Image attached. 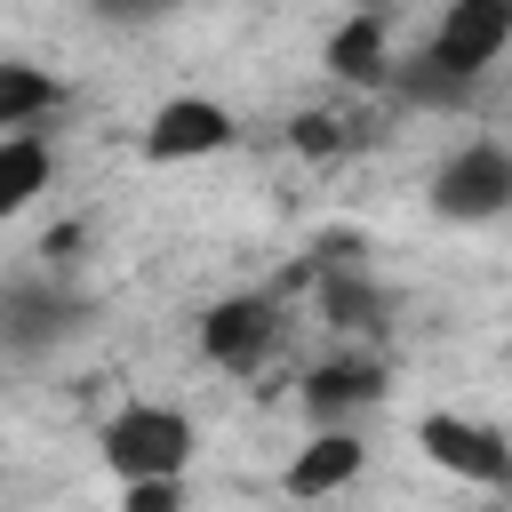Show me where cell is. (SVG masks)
I'll list each match as a JSON object with an SVG mask.
<instances>
[{
  "mask_svg": "<svg viewBox=\"0 0 512 512\" xmlns=\"http://www.w3.org/2000/svg\"><path fill=\"white\" fill-rule=\"evenodd\" d=\"M104 464L120 480H176L192 464V424L176 408H120L104 424Z\"/></svg>",
  "mask_w": 512,
  "mask_h": 512,
  "instance_id": "1",
  "label": "cell"
},
{
  "mask_svg": "<svg viewBox=\"0 0 512 512\" xmlns=\"http://www.w3.org/2000/svg\"><path fill=\"white\" fill-rule=\"evenodd\" d=\"M432 208H440L448 224H488V216H504V208H512V152H504V144H464V152H448L440 176H432Z\"/></svg>",
  "mask_w": 512,
  "mask_h": 512,
  "instance_id": "2",
  "label": "cell"
},
{
  "mask_svg": "<svg viewBox=\"0 0 512 512\" xmlns=\"http://www.w3.org/2000/svg\"><path fill=\"white\" fill-rule=\"evenodd\" d=\"M512 40V0H448V16L432 24V64H448L456 80H480Z\"/></svg>",
  "mask_w": 512,
  "mask_h": 512,
  "instance_id": "3",
  "label": "cell"
},
{
  "mask_svg": "<svg viewBox=\"0 0 512 512\" xmlns=\"http://www.w3.org/2000/svg\"><path fill=\"white\" fill-rule=\"evenodd\" d=\"M416 440H424V456H432L440 472H456V480H480V488H504V480H512L504 432H488V424H472V416H424Z\"/></svg>",
  "mask_w": 512,
  "mask_h": 512,
  "instance_id": "4",
  "label": "cell"
},
{
  "mask_svg": "<svg viewBox=\"0 0 512 512\" xmlns=\"http://www.w3.org/2000/svg\"><path fill=\"white\" fill-rule=\"evenodd\" d=\"M224 144H232V112L208 104V96H168L144 128L152 160H200V152H224Z\"/></svg>",
  "mask_w": 512,
  "mask_h": 512,
  "instance_id": "5",
  "label": "cell"
},
{
  "mask_svg": "<svg viewBox=\"0 0 512 512\" xmlns=\"http://www.w3.org/2000/svg\"><path fill=\"white\" fill-rule=\"evenodd\" d=\"M272 336H280V312H272L264 296H224V304H208V320H200V352L224 360V368H256V360L272 352Z\"/></svg>",
  "mask_w": 512,
  "mask_h": 512,
  "instance_id": "6",
  "label": "cell"
},
{
  "mask_svg": "<svg viewBox=\"0 0 512 512\" xmlns=\"http://www.w3.org/2000/svg\"><path fill=\"white\" fill-rule=\"evenodd\" d=\"M72 296L64 288H8L0 296V344H16V352H40V344H56L64 328H72Z\"/></svg>",
  "mask_w": 512,
  "mask_h": 512,
  "instance_id": "7",
  "label": "cell"
},
{
  "mask_svg": "<svg viewBox=\"0 0 512 512\" xmlns=\"http://www.w3.org/2000/svg\"><path fill=\"white\" fill-rule=\"evenodd\" d=\"M360 440L344 432V424H328V432H312L304 448H296V464H288V496H328V488H344L352 472H360Z\"/></svg>",
  "mask_w": 512,
  "mask_h": 512,
  "instance_id": "8",
  "label": "cell"
},
{
  "mask_svg": "<svg viewBox=\"0 0 512 512\" xmlns=\"http://www.w3.org/2000/svg\"><path fill=\"white\" fill-rule=\"evenodd\" d=\"M48 144L40 136H0V216H24L48 192Z\"/></svg>",
  "mask_w": 512,
  "mask_h": 512,
  "instance_id": "9",
  "label": "cell"
},
{
  "mask_svg": "<svg viewBox=\"0 0 512 512\" xmlns=\"http://www.w3.org/2000/svg\"><path fill=\"white\" fill-rule=\"evenodd\" d=\"M328 72L336 80H384V16H344L328 32Z\"/></svg>",
  "mask_w": 512,
  "mask_h": 512,
  "instance_id": "10",
  "label": "cell"
},
{
  "mask_svg": "<svg viewBox=\"0 0 512 512\" xmlns=\"http://www.w3.org/2000/svg\"><path fill=\"white\" fill-rule=\"evenodd\" d=\"M376 368H360V360H336V368H312L304 376V400H312V416H320V432L344 416V408H360V400H376Z\"/></svg>",
  "mask_w": 512,
  "mask_h": 512,
  "instance_id": "11",
  "label": "cell"
},
{
  "mask_svg": "<svg viewBox=\"0 0 512 512\" xmlns=\"http://www.w3.org/2000/svg\"><path fill=\"white\" fill-rule=\"evenodd\" d=\"M64 88L40 72V64H0V136H16L24 120H40Z\"/></svg>",
  "mask_w": 512,
  "mask_h": 512,
  "instance_id": "12",
  "label": "cell"
},
{
  "mask_svg": "<svg viewBox=\"0 0 512 512\" xmlns=\"http://www.w3.org/2000/svg\"><path fill=\"white\" fill-rule=\"evenodd\" d=\"M392 80H400V96H408V104H464V96H472V80H456V72H448V64H432V56L400 64Z\"/></svg>",
  "mask_w": 512,
  "mask_h": 512,
  "instance_id": "13",
  "label": "cell"
},
{
  "mask_svg": "<svg viewBox=\"0 0 512 512\" xmlns=\"http://www.w3.org/2000/svg\"><path fill=\"white\" fill-rule=\"evenodd\" d=\"M320 304H328V320H336V328H376V312H384V304H376V288H360V280H328V288H320Z\"/></svg>",
  "mask_w": 512,
  "mask_h": 512,
  "instance_id": "14",
  "label": "cell"
},
{
  "mask_svg": "<svg viewBox=\"0 0 512 512\" xmlns=\"http://www.w3.org/2000/svg\"><path fill=\"white\" fill-rule=\"evenodd\" d=\"M176 0H88V16L96 24H152V16H168Z\"/></svg>",
  "mask_w": 512,
  "mask_h": 512,
  "instance_id": "15",
  "label": "cell"
},
{
  "mask_svg": "<svg viewBox=\"0 0 512 512\" xmlns=\"http://www.w3.org/2000/svg\"><path fill=\"white\" fill-rule=\"evenodd\" d=\"M128 512H176V480H128Z\"/></svg>",
  "mask_w": 512,
  "mask_h": 512,
  "instance_id": "16",
  "label": "cell"
},
{
  "mask_svg": "<svg viewBox=\"0 0 512 512\" xmlns=\"http://www.w3.org/2000/svg\"><path fill=\"white\" fill-rule=\"evenodd\" d=\"M288 136H296V152H336V120H320V112H304Z\"/></svg>",
  "mask_w": 512,
  "mask_h": 512,
  "instance_id": "17",
  "label": "cell"
}]
</instances>
